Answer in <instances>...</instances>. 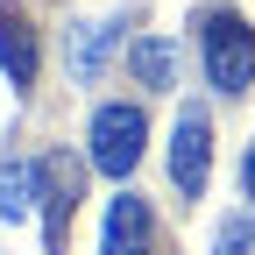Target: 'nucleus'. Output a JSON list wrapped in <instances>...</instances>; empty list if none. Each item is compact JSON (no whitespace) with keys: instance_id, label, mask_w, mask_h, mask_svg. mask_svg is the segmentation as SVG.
<instances>
[{"instance_id":"obj_1","label":"nucleus","mask_w":255,"mask_h":255,"mask_svg":"<svg viewBox=\"0 0 255 255\" xmlns=\"http://www.w3.org/2000/svg\"><path fill=\"white\" fill-rule=\"evenodd\" d=\"M199 57H206V85L220 100H241L255 85V28L234 7H206L199 14Z\"/></svg>"},{"instance_id":"obj_2","label":"nucleus","mask_w":255,"mask_h":255,"mask_svg":"<svg viewBox=\"0 0 255 255\" xmlns=\"http://www.w3.org/2000/svg\"><path fill=\"white\" fill-rule=\"evenodd\" d=\"M142 142H149V114L135 100H107L100 114H92V135H85V156H92V170H107V177H128L142 163Z\"/></svg>"},{"instance_id":"obj_3","label":"nucleus","mask_w":255,"mask_h":255,"mask_svg":"<svg viewBox=\"0 0 255 255\" xmlns=\"http://www.w3.org/2000/svg\"><path fill=\"white\" fill-rule=\"evenodd\" d=\"M206 170H213V128H206L199 107H177V128H170V184H177V199H199Z\"/></svg>"},{"instance_id":"obj_4","label":"nucleus","mask_w":255,"mask_h":255,"mask_svg":"<svg viewBox=\"0 0 255 255\" xmlns=\"http://www.w3.org/2000/svg\"><path fill=\"white\" fill-rule=\"evenodd\" d=\"M100 255H156V220H149V206L135 199V191H121V199L107 206V241H100Z\"/></svg>"},{"instance_id":"obj_5","label":"nucleus","mask_w":255,"mask_h":255,"mask_svg":"<svg viewBox=\"0 0 255 255\" xmlns=\"http://www.w3.org/2000/svg\"><path fill=\"white\" fill-rule=\"evenodd\" d=\"M0 71H7L14 92L36 85V28H28L21 0H0Z\"/></svg>"},{"instance_id":"obj_6","label":"nucleus","mask_w":255,"mask_h":255,"mask_svg":"<svg viewBox=\"0 0 255 255\" xmlns=\"http://www.w3.org/2000/svg\"><path fill=\"white\" fill-rule=\"evenodd\" d=\"M71 206H78V170L64 163V156H50V163H43V241H50V255H64Z\"/></svg>"},{"instance_id":"obj_7","label":"nucleus","mask_w":255,"mask_h":255,"mask_svg":"<svg viewBox=\"0 0 255 255\" xmlns=\"http://www.w3.org/2000/svg\"><path fill=\"white\" fill-rule=\"evenodd\" d=\"M114 43H121L114 21H78V28H71V78H78V85H100Z\"/></svg>"},{"instance_id":"obj_8","label":"nucleus","mask_w":255,"mask_h":255,"mask_svg":"<svg viewBox=\"0 0 255 255\" xmlns=\"http://www.w3.org/2000/svg\"><path fill=\"white\" fill-rule=\"evenodd\" d=\"M128 71H135L149 92L177 85V36H135L128 43Z\"/></svg>"},{"instance_id":"obj_9","label":"nucleus","mask_w":255,"mask_h":255,"mask_svg":"<svg viewBox=\"0 0 255 255\" xmlns=\"http://www.w3.org/2000/svg\"><path fill=\"white\" fill-rule=\"evenodd\" d=\"M43 206V163H7L0 170V220H28Z\"/></svg>"},{"instance_id":"obj_10","label":"nucleus","mask_w":255,"mask_h":255,"mask_svg":"<svg viewBox=\"0 0 255 255\" xmlns=\"http://www.w3.org/2000/svg\"><path fill=\"white\" fill-rule=\"evenodd\" d=\"M213 255H255V220H220Z\"/></svg>"},{"instance_id":"obj_11","label":"nucleus","mask_w":255,"mask_h":255,"mask_svg":"<svg viewBox=\"0 0 255 255\" xmlns=\"http://www.w3.org/2000/svg\"><path fill=\"white\" fill-rule=\"evenodd\" d=\"M241 184H248V199H255V142H248V156H241Z\"/></svg>"}]
</instances>
